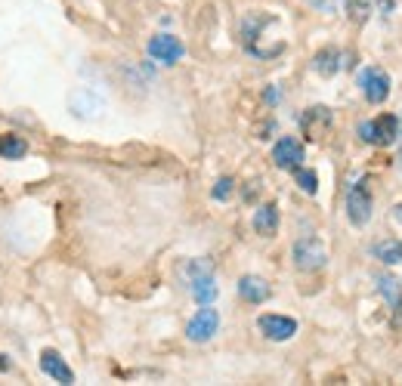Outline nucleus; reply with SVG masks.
<instances>
[{
	"label": "nucleus",
	"mask_w": 402,
	"mask_h": 386,
	"mask_svg": "<svg viewBox=\"0 0 402 386\" xmlns=\"http://www.w3.org/2000/svg\"><path fill=\"white\" fill-rule=\"evenodd\" d=\"M183 275L189 278V290L201 306H211L217 300V281H213L211 263L208 260H192L183 266Z\"/></svg>",
	"instance_id": "nucleus-1"
},
{
	"label": "nucleus",
	"mask_w": 402,
	"mask_h": 386,
	"mask_svg": "<svg viewBox=\"0 0 402 386\" xmlns=\"http://www.w3.org/2000/svg\"><path fill=\"white\" fill-rule=\"evenodd\" d=\"M396 130H399V124L393 115H381L378 121H362L359 139L371 146H390V143H396Z\"/></svg>",
	"instance_id": "nucleus-2"
},
{
	"label": "nucleus",
	"mask_w": 402,
	"mask_h": 386,
	"mask_svg": "<svg viewBox=\"0 0 402 386\" xmlns=\"http://www.w3.org/2000/svg\"><path fill=\"white\" fill-rule=\"evenodd\" d=\"M347 216L353 225H366L371 220V189L368 180H359L350 186L347 192Z\"/></svg>",
	"instance_id": "nucleus-3"
},
{
	"label": "nucleus",
	"mask_w": 402,
	"mask_h": 386,
	"mask_svg": "<svg viewBox=\"0 0 402 386\" xmlns=\"http://www.w3.org/2000/svg\"><path fill=\"white\" fill-rule=\"evenodd\" d=\"M217 327H220L217 309L204 306V309H199V313H195V318L189 322V327H186V337H189L192 343H204V340H211V337L217 334Z\"/></svg>",
	"instance_id": "nucleus-4"
},
{
	"label": "nucleus",
	"mask_w": 402,
	"mask_h": 386,
	"mask_svg": "<svg viewBox=\"0 0 402 386\" xmlns=\"http://www.w3.org/2000/svg\"><path fill=\"white\" fill-rule=\"evenodd\" d=\"M325 248L316 238H301L294 244V263H297V269H303V272H316V269H322L325 266Z\"/></svg>",
	"instance_id": "nucleus-5"
},
{
	"label": "nucleus",
	"mask_w": 402,
	"mask_h": 386,
	"mask_svg": "<svg viewBox=\"0 0 402 386\" xmlns=\"http://www.w3.org/2000/svg\"><path fill=\"white\" fill-rule=\"evenodd\" d=\"M359 87L362 93H366V99L368 102H384L390 96V78L381 68H366V71H359Z\"/></svg>",
	"instance_id": "nucleus-6"
},
{
	"label": "nucleus",
	"mask_w": 402,
	"mask_h": 386,
	"mask_svg": "<svg viewBox=\"0 0 402 386\" xmlns=\"http://www.w3.org/2000/svg\"><path fill=\"white\" fill-rule=\"evenodd\" d=\"M273 161H276V167H282V171H297V167L303 164V146L297 143L294 136H282L273 148Z\"/></svg>",
	"instance_id": "nucleus-7"
},
{
	"label": "nucleus",
	"mask_w": 402,
	"mask_h": 386,
	"mask_svg": "<svg viewBox=\"0 0 402 386\" xmlns=\"http://www.w3.org/2000/svg\"><path fill=\"white\" fill-rule=\"evenodd\" d=\"M183 44L176 41L174 34H158L149 41V56L158 62H164V65H174V62H180L183 59Z\"/></svg>",
	"instance_id": "nucleus-8"
},
{
	"label": "nucleus",
	"mask_w": 402,
	"mask_h": 386,
	"mask_svg": "<svg viewBox=\"0 0 402 386\" xmlns=\"http://www.w3.org/2000/svg\"><path fill=\"white\" fill-rule=\"evenodd\" d=\"M260 331H263L269 340L282 343V340H291V337L297 334V322L288 315H260Z\"/></svg>",
	"instance_id": "nucleus-9"
},
{
	"label": "nucleus",
	"mask_w": 402,
	"mask_h": 386,
	"mask_svg": "<svg viewBox=\"0 0 402 386\" xmlns=\"http://www.w3.org/2000/svg\"><path fill=\"white\" fill-rule=\"evenodd\" d=\"M69 108L78 118H96L99 111H102V96H96V93L87 90V87H78L69 96Z\"/></svg>",
	"instance_id": "nucleus-10"
},
{
	"label": "nucleus",
	"mask_w": 402,
	"mask_h": 386,
	"mask_svg": "<svg viewBox=\"0 0 402 386\" xmlns=\"http://www.w3.org/2000/svg\"><path fill=\"white\" fill-rule=\"evenodd\" d=\"M41 368H44L46 377H53L59 383H74V371L65 365V359L56 350H44L41 352Z\"/></svg>",
	"instance_id": "nucleus-11"
},
{
	"label": "nucleus",
	"mask_w": 402,
	"mask_h": 386,
	"mask_svg": "<svg viewBox=\"0 0 402 386\" xmlns=\"http://www.w3.org/2000/svg\"><path fill=\"white\" fill-rule=\"evenodd\" d=\"M238 294H241V300H248V303H263L269 297V285L257 275H245L238 281Z\"/></svg>",
	"instance_id": "nucleus-12"
},
{
	"label": "nucleus",
	"mask_w": 402,
	"mask_h": 386,
	"mask_svg": "<svg viewBox=\"0 0 402 386\" xmlns=\"http://www.w3.org/2000/svg\"><path fill=\"white\" fill-rule=\"evenodd\" d=\"M301 124H303V130H306V136H310V139H319V136H322L319 124H322V127L331 124V111L325 108V106H316V108H310V111H306V115L301 118Z\"/></svg>",
	"instance_id": "nucleus-13"
},
{
	"label": "nucleus",
	"mask_w": 402,
	"mask_h": 386,
	"mask_svg": "<svg viewBox=\"0 0 402 386\" xmlns=\"http://www.w3.org/2000/svg\"><path fill=\"white\" fill-rule=\"evenodd\" d=\"M254 229L260 235H276V229H278V207L276 204H263L254 213Z\"/></svg>",
	"instance_id": "nucleus-14"
},
{
	"label": "nucleus",
	"mask_w": 402,
	"mask_h": 386,
	"mask_svg": "<svg viewBox=\"0 0 402 386\" xmlns=\"http://www.w3.org/2000/svg\"><path fill=\"white\" fill-rule=\"evenodd\" d=\"M378 290L384 294V300L396 309V322H402V294H399V285L396 278H387V275H378Z\"/></svg>",
	"instance_id": "nucleus-15"
},
{
	"label": "nucleus",
	"mask_w": 402,
	"mask_h": 386,
	"mask_svg": "<svg viewBox=\"0 0 402 386\" xmlns=\"http://www.w3.org/2000/svg\"><path fill=\"white\" fill-rule=\"evenodd\" d=\"M0 155H4L6 161H19V158L28 155V143L16 133H6V136H0Z\"/></svg>",
	"instance_id": "nucleus-16"
},
{
	"label": "nucleus",
	"mask_w": 402,
	"mask_h": 386,
	"mask_svg": "<svg viewBox=\"0 0 402 386\" xmlns=\"http://www.w3.org/2000/svg\"><path fill=\"white\" fill-rule=\"evenodd\" d=\"M338 59H341V53H338V50H331V46H328V50H319V53H316L313 68L319 71V74H325V78H331V74L341 68V62H338Z\"/></svg>",
	"instance_id": "nucleus-17"
},
{
	"label": "nucleus",
	"mask_w": 402,
	"mask_h": 386,
	"mask_svg": "<svg viewBox=\"0 0 402 386\" xmlns=\"http://www.w3.org/2000/svg\"><path fill=\"white\" fill-rule=\"evenodd\" d=\"M375 253H378V260H384V263H402V241H384V244H378L375 248Z\"/></svg>",
	"instance_id": "nucleus-18"
},
{
	"label": "nucleus",
	"mask_w": 402,
	"mask_h": 386,
	"mask_svg": "<svg viewBox=\"0 0 402 386\" xmlns=\"http://www.w3.org/2000/svg\"><path fill=\"white\" fill-rule=\"evenodd\" d=\"M294 176H297V186H301L306 195H316V189H319V176H316V171H303V167H297Z\"/></svg>",
	"instance_id": "nucleus-19"
},
{
	"label": "nucleus",
	"mask_w": 402,
	"mask_h": 386,
	"mask_svg": "<svg viewBox=\"0 0 402 386\" xmlns=\"http://www.w3.org/2000/svg\"><path fill=\"white\" fill-rule=\"evenodd\" d=\"M368 0H350V19L353 22H366L368 19Z\"/></svg>",
	"instance_id": "nucleus-20"
},
{
	"label": "nucleus",
	"mask_w": 402,
	"mask_h": 386,
	"mask_svg": "<svg viewBox=\"0 0 402 386\" xmlns=\"http://www.w3.org/2000/svg\"><path fill=\"white\" fill-rule=\"evenodd\" d=\"M232 186H236V183H232L229 176H223V180H217V186H213V198H217V201H226V198L232 195Z\"/></svg>",
	"instance_id": "nucleus-21"
},
{
	"label": "nucleus",
	"mask_w": 402,
	"mask_h": 386,
	"mask_svg": "<svg viewBox=\"0 0 402 386\" xmlns=\"http://www.w3.org/2000/svg\"><path fill=\"white\" fill-rule=\"evenodd\" d=\"M378 6H381V13L390 16L393 13V6H396V0H378Z\"/></svg>",
	"instance_id": "nucleus-22"
},
{
	"label": "nucleus",
	"mask_w": 402,
	"mask_h": 386,
	"mask_svg": "<svg viewBox=\"0 0 402 386\" xmlns=\"http://www.w3.org/2000/svg\"><path fill=\"white\" fill-rule=\"evenodd\" d=\"M396 143H399V158H402V121H399V130H396Z\"/></svg>",
	"instance_id": "nucleus-23"
},
{
	"label": "nucleus",
	"mask_w": 402,
	"mask_h": 386,
	"mask_svg": "<svg viewBox=\"0 0 402 386\" xmlns=\"http://www.w3.org/2000/svg\"><path fill=\"white\" fill-rule=\"evenodd\" d=\"M396 220H399V223H402V204H399V207H396Z\"/></svg>",
	"instance_id": "nucleus-24"
}]
</instances>
